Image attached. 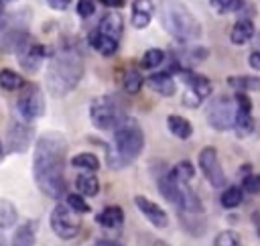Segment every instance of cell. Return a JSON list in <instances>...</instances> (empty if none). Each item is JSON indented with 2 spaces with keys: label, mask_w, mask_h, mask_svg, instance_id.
Returning <instances> with one entry per match:
<instances>
[{
  "label": "cell",
  "mask_w": 260,
  "mask_h": 246,
  "mask_svg": "<svg viewBox=\"0 0 260 246\" xmlns=\"http://www.w3.org/2000/svg\"><path fill=\"white\" fill-rule=\"evenodd\" d=\"M16 218H18V213H16L14 203L8 201V199H0V230L14 226Z\"/></svg>",
  "instance_id": "obj_29"
},
{
  "label": "cell",
  "mask_w": 260,
  "mask_h": 246,
  "mask_svg": "<svg viewBox=\"0 0 260 246\" xmlns=\"http://www.w3.org/2000/svg\"><path fill=\"white\" fill-rule=\"evenodd\" d=\"M248 63H250L252 69H258V71H260V53H258V51H256V53H250Z\"/></svg>",
  "instance_id": "obj_43"
},
{
  "label": "cell",
  "mask_w": 260,
  "mask_h": 246,
  "mask_svg": "<svg viewBox=\"0 0 260 246\" xmlns=\"http://www.w3.org/2000/svg\"><path fill=\"white\" fill-rule=\"evenodd\" d=\"M35 240H37V222L26 220L14 230L10 246H35Z\"/></svg>",
  "instance_id": "obj_20"
},
{
  "label": "cell",
  "mask_w": 260,
  "mask_h": 246,
  "mask_svg": "<svg viewBox=\"0 0 260 246\" xmlns=\"http://www.w3.org/2000/svg\"><path fill=\"white\" fill-rule=\"evenodd\" d=\"M0 246H8V244H6V238H4L2 234H0Z\"/></svg>",
  "instance_id": "obj_46"
},
{
  "label": "cell",
  "mask_w": 260,
  "mask_h": 246,
  "mask_svg": "<svg viewBox=\"0 0 260 246\" xmlns=\"http://www.w3.org/2000/svg\"><path fill=\"white\" fill-rule=\"evenodd\" d=\"M144 83H146L152 91H156L158 96H162V98H171V96H175V91H177V83H175L173 75H169L167 71L148 75Z\"/></svg>",
  "instance_id": "obj_16"
},
{
  "label": "cell",
  "mask_w": 260,
  "mask_h": 246,
  "mask_svg": "<svg viewBox=\"0 0 260 246\" xmlns=\"http://www.w3.org/2000/svg\"><path fill=\"white\" fill-rule=\"evenodd\" d=\"M199 169L201 173L205 175L207 183L211 187H223L225 185V173L219 165V159H217V150L213 146H205L199 150Z\"/></svg>",
  "instance_id": "obj_10"
},
{
  "label": "cell",
  "mask_w": 260,
  "mask_h": 246,
  "mask_svg": "<svg viewBox=\"0 0 260 246\" xmlns=\"http://www.w3.org/2000/svg\"><path fill=\"white\" fill-rule=\"evenodd\" d=\"M207 57L205 47H193L189 45H179V49H173V61H177L183 69H191L193 65L201 63Z\"/></svg>",
  "instance_id": "obj_14"
},
{
  "label": "cell",
  "mask_w": 260,
  "mask_h": 246,
  "mask_svg": "<svg viewBox=\"0 0 260 246\" xmlns=\"http://www.w3.org/2000/svg\"><path fill=\"white\" fill-rule=\"evenodd\" d=\"M65 203L75 211V213H87L89 211V203L83 199V195H79V193H69L67 197H65Z\"/></svg>",
  "instance_id": "obj_36"
},
{
  "label": "cell",
  "mask_w": 260,
  "mask_h": 246,
  "mask_svg": "<svg viewBox=\"0 0 260 246\" xmlns=\"http://www.w3.org/2000/svg\"><path fill=\"white\" fill-rule=\"evenodd\" d=\"M87 41H89L91 49H95V51L102 53L104 57H112V55H116V51H118V41L106 37V35L100 33L98 28L89 33V39H87Z\"/></svg>",
  "instance_id": "obj_21"
},
{
  "label": "cell",
  "mask_w": 260,
  "mask_h": 246,
  "mask_svg": "<svg viewBox=\"0 0 260 246\" xmlns=\"http://www.w3.org/2000/svg\"><path fill=\"white\" fill-rule=\"evenodd\" d=\"M75 10H77V14H79L81 18H89V16L95 12V4H93L91 0H79L77 6H75Z\"/></svg>",
  "instance_id": "obj_40"
},
{
  "label": "cell",
  "mask_w": 260,
  "mask_h": 246,
  "mask_svg": "<svg viewBox=\"0 0 260 246\" xmlns=\"http://www.w3.org/2000/svg\"><path fill=\"white\" fill-rule=\"evenodd\" d=\"M65 157H67V140L61 132L41 134L32 155V177L37 187L51 199H59L67 193Z\"/></svg>",
  "instance_id": "obj_1"
},
{
  "label": "cell",
  "mask_w": 260,
  "mask_h": 246,
  "mask_svg": "<svg viewBox=\"0 0 260 246\" xmlns=\"http://www.w3.org/2000/svg\"><path fill=\"white\" fill-rule=\"evenodd\" d=\"M51 230L61 238V240H71L79 234L81 230V220L79 216L67 205V203H57L51 211Z\"/></svg>",
  "instance_id": "obj_7"
},
{
  "label": "cell",
  "mask_w": 260,
  "mask_h": 246,
  "mask_svg": "<svg viewBox=\"0 0 260 246\" xmlns=\"http://www.w3.org/2000/svg\"><path fill=\"white\" fill-rule=\"evenodd\" d=\"M234 130H236V136L238 138H246L254 132V118H252V112H240L236 114V122H234Z\"/></svg>",
  "instance_id": "obj_26"
},
{
  "label": "cell",
  "mask_w": 260,
  "mask_h": 246,
  "mask_svg": "<svg viewBox=\"0 0 260 246\" xmlns=\"http://www.w3.org/2000/svg\"><path fill=\"white\" fill-rule=\"evenodd\" d=\"M95 246H122V244L112 242V240H98V242H95Z\"/></svg>",
  "instance_id": "obj_45"
},
{
  "label": "cell",
  "mask_w": 260,
  "mask_h": 246,
  "mask_svg": "<svg viewBox=\"0 0 260 246\" xmlns=\"http://www.w3.org/2000/svg\"><path fill=\"white\" fill-rule=\"evenodd\" d=\"M165 59H167V53H165L162 49H148V51L142 55L140 65H142L144 69H154V67H158Z\"/></svg>",
  "instance_id": "obj_33"
},
{
  "label": "cell",
  "mask_w": 260,
  "mask_h": 246,
  "mask_svg": "<svg viewBox=\"0 0 260 246\" xmlns=\"http://www.w3.org/2000/svg\"><path fill=\"white\" fill-rule=\"evenodd\" d=\"M158 16L162 28L181 45L195 43L203 37L201 22L181 0H160Z\"/></svg>",
  "instance_id": "obj_3"
},
{
  "label": "cell",
  "mask_w": 260,
  "mask_h": 246,
  "mask_svg": "<svg viewBox=\"0 0 260 246\" xmlns=\"http://www.w3.org/2000/svg\"><path fill=\"white\" fill-rule=\"evenodd\" d=\"M132 12H140V14L152 16L154 4H152V0H134V2H132Z\"/></svg>",
  "instance_id": "obj_38"
},
{
  "label": "cell",
  "mask_w": 260,
  "mask_h": 246,
  "mask_svg": "<svg viewBox=\"0 0 260 246\" xmlns=\"http://www.w3.org/2000/svg\"><path fill=\"white\" fill-rule=\"evenodd\" d=\"M242 199H244V191H242V187H238V185H232V187H228V189L221 193V205H223L225 209L238 207V205L242 203Z\"/></svg>",
  "instance_id": "obj_32"
},
{
  "label": "cell",
  "mask_w": 260,
  "mask_h": 246,
  "mask_svg": "<svg viewBox=\"0 0 260 246\" xmlns=\"http://www.w3.org/2000/svg\"><path fill=\"white\" fill-rule=\"evenodd\" d=\"M4 12V0H0V14Z\"/></svg>",
  "instance_id": "obj_47"
},
{
  "label": "cell",
  "mask_w": 260,
  "mask_h": 246,
  "mask_svg": "<svg viewBox=\"0 0 260 246\" xmlns=\"http://www.w3.org/2000/svg\"><path fill=\"white\" fill-rule=\"evenodd\" d=\"M142 148H144V132L132 116H126L114 128V155L108 152L110 167L122 169L124 165L132 163L142 152Z\"/></svg>",
  "instance_id": "obj_4"
},
{
  "label": "cell",
  "mask_w": 260,
  "mask_h": 246,
  "mask_svg": "<svg viewBox=\"0 0 260 246\" xmlns=\"http://www.w3.org/2000/svg\"><path fill=\"white\" fill-rule=\"evenodd\" d=\"M126 116L124 98L118 94H104L89 104L91 124L100 130H114Z\"/></svg>",
  "instance_id": "obj_5"
},
{
  "label": "cell",
  "mask_w": 260,
  "mask_h": 246,
  "mask_svg": "<svg viewBox=\"0 0 260 246\" xmlns=\"http://www.w3.org/2000/svg\"><path fill=\"white\" fill-rule=\"evenodd\" d=\"M47 4H49V8H53V10H67V6L71 4V0H47Z\"/></svg>",
  "instance_id": "obj_42"
},
{
  "label": "cell",
  "mask_w": 260,
  "mask_h": 246,
  "mask_svg": "<svg viewBox=\"0 0 260 246\" xmlns=\"http://www.w3.org/2000/svg\"><path fill=\"white\" fill-rule=\"evenodd\" d=\"M236 114H238L236 102L228 96H217L207 108V124L211 128L219 130V132L228 130V128H234Z\"/></svg>",
  "instance_id": "obj_9"
},
{
  "label": "cell",
  "mask_w": 260,
  "mask_h": 246,
  "mask_svg": "<svg viewBox=\"0 0 260 246\" xmlns=\"http://www.w3.org/2000/svg\"><path fill=\"white\" fill-rule=\"evenodd\" d=\"M98 30L104 33L106 37L118 41V39L122 37V33H124V20H122V16H120L118 12H108V14L102 16Z\"/></svg>",
  "instance_id": "obj_18"
},
{
  "label": "cell",
  "mask_w": 260,
  "mask_h": 246,
  "mask_svg": "<svg viewBox=\"0 0 260 246\" xmlns=\"http://www.w3.org/2000/svg\"><path fill=\"white\" fill-rule=\"evenodd\" d=\"M16 110L24 122H32L45 114V96L37 83H26L18 96Z\"/></svg>",
  "instance_id": "obj_8"
},
{
  "label": "cell",
  "mask_w": 260,
  "mask_h": 246,
  "mask_svg": "<svg viewBox=\"0 0 260 246\" xmlns=\"http://www.w3.org/2000/svg\"><path fill=\"white\" fill-rule=\"evenodd\" d=\"M122 85H124V91H126V94H138L140 87L144 85V77L140 75L138 69H128V71L124 73Z\"/></svg>",
  "instance_id": "obj_30"
},
{
  "label": "cell",
  "mask_w": 260,
  "mask_h": 246,
  "mask_svg": "<svg viewBox=\"0 0 260 246\" xmlns=\"http://www.w3.org/2000/svg\"><path fill=\"white\" fill-rule=\"evenodd\" d=\"M134 203H136V207L140 209V213H142L154 228H167V226H169V216H167V211H165L160 205H156L154 201H150V199H146V197H142V195H136V197H134Z\"/></svg>",
  "instance_id": "obj_13"
},
{
  "label": "cell",
  "mask_w": 260,
  "mask_h": 246,
  "mask_svg": "<svg viewBox=\"0 0 260 246\" xmlns=\"http://www.w3.org/2000/svg\"><path fill=\"white\" fill-rule=\"evenodd\" d=\"M181 77H183L185 85H187L191 91H195V94H197L201 100H205V98L211 94V81H209L205 75L195 73V69L183 71V73H181Z\"/></svg>",
  "instance_id": "obj_17"
},
{
  "label": "cell",
  "mask_w": 260,
  "mask_h": 246,
  "mask_svg": "<svg viewBox=\"0 0 260 246\" xmlns=\"http://www.w3.org/2000/svg\"><path fill=\"white\" fill-rule=\"evenodd\" d=\"M71 167L75 169H83V171H98L100 169V159L93 152H79L71 159Z\"/></svg>",
  "instance_id": "obj_28"
},
{
  "label": "cell",
  "mask_w": 260,
  "mask_h": 246,
  "mask_svg": "<svg viewBox=\"0 0 260 246\" xmlns=\"http://www.w3.org/2000/svg\"><path fill=\"white\" fill-rule=\"evenodd\" d=\"M2 155H4V146H2V142H0V159H2Z\"/></svg>",
  "instance_id": "obj_48"
},
{
  "label": "cell",
  "mask_w": 260,
  "mask_h": 246,
  "mask_svg": "<svg viewBox=\"0 0 260 246\" xmlns=\"http://www.w3.org/2000/svg\"><path fill=\"white\" fill-rule=\"evenodd\" d=\"M32 140V126L24 120H12L8 126V152H24Z\"/></svg>",
  "instance_id": "obj_12"
},
{
  "label": "cell",
  "mask_w": 260,
  "mask_h": 246,
  "mask_svg": "<svg viewBox=\"0 0 260 246\" xmlns=\"http://www.w3.org/2000/svg\"><path fill=\"white\" fill-rule=\"evenodd\" d=\"M181 185H183V183H179V181L173 177L171 171H165V173L158 175V179H156L158 193H160L169 203H173L175 207H179V201H181Z\"/></svg>",
  "instance_id": "obj_15"
},
{
  "label": "cell",
  "mask_w": 260,
  "mask_h": 246,
  "mask_svg": "<svg viewBox=\"0 0 260 246\" xmlns=\"http://www.w3.org/2000/svg\"><path fill=\"white\" fill-rule=\"evenodd\" d=\"M201 102H203V100H201L195 91H191L189 87L183 91V106H187V108H197Z\"/></svg>",
  "instance_id": "obj_41"
},
{
  "label": "cell",
  "mask_w": 260,
  "mask_h": 246,
  "mask_svg": "<svg viewBox=\"0 0 260 246\" xmlns=\"http://www.w3.org/2000/svg\"><path fill=\"white\" fill-rule=\"evenodd\" d=\"M234 102H236V108H238L240 112H252V100H250L244 91H236Z\"/></svg>",
  "instance_id": "obj_39"
},
{
  "label": "cell",
  "mask_w": 260,
  "mask_h": 246,
  "mask_svg": "<svg viewBox=\"0 0 260 246\" xmlns=\"http://www.w3.org/2000/svg\"><path fill=\"white\" fill-rule=\"evenodd\" d=\"M256 234H258V236H260V224H258V230H256Z\"/></svg>",
  "instance_id": "obj_49"
},
{
  "label": "cell",
  "mask_w": 260,
  "mask_h": 246,
  "mask_svg": "<svg viewBox=\"0 0 260 246\" xmlns=\"http://www.w3.org/2000/svg\"><path fill=\"white\" fill-rule=\"evenodd\" d=\"M213 246H242V238L234 230H223V232H219L215 236Z\"/></svg>",
  "instance_id": "obj_35"
},
{
  "label": "cell",
  "mask_w": 260,
  "mask_h": 246,
  "mask_svg": "<svg viewBox=\"0 0 260 246\" xmlns=\"http://www.w3.org/2000/svg\"><path fill=\"white\" fill-rule=\"evenodd\" d=\"M246 0H209V4L219 12V14H225V12H240L242 6H244Z\"/></svg>",
  "instance_id": "obj_34"
},
{
  "label": "cell",
  "mask_w": 260,
  "mask_h": 246,
  "mask_svg": "<svg viewBox=\"0 0 260 246\" xmlns=\"http://www.w3.org/2000/svg\"><path fill=\"white\" fill-rule=\"evenodd\" d=\"M28 41V20L24 18L22 12L10 14L4 20H0V51L18 53Z\"/></svg>",
  "instance_id": "obj_6"
},
{
  "label": "cell",
  "mask_w": 260,
  "mask_h": 246,
  "mask_svg": "<svg viewBox=\"0 0 260 246\" xmlns=\"http://www.w3.org/2000/svg\"><path fill=\"white\" fill-rule=\"evenodd\" d=\"M75 187H77L79 195L93 197V195H98V191H100V181H98V177L91 175V173H81V175L75 179Z\"/></svg>",
  "instance_id": "obj_25"
},
{
  "label": "cell",
  "mask_w": 260,
  "mask_h": 246,
  "mask_svg": "<svg viewBox=\"0 0 260 246\" xmlns=\"http://www.w3.org/2000/svg\"><path fill=\"white\" fill-rule=\"evenodd\" d=\"M252 37H254V22L248 16L238 18L230 30V41L234 45H246L248 41H252Z\"/></svg>",
  "instance_id": "obj_19"
},
{
  "label": "cell",
  "mask_w": 260,
  "mask_h": 246,
  "mask_svg": "<svg viewBox=\"0 0 260 246\" xmlns=\"http://www.w3.org/2000/svg\"><path fill=\"white\" fill-rule=\"evenodd\" d=\"M102 4L108 8H122L126 6V0H102Z\"/></svg>",
  "instance_id": "obj_44"
},
{
  "label": "cell",
  "mask_w": 260,
  "mask_h": 246,
  "mask_svg": "<svg viewBox=\"0 0 260 246\" xmlns=\"http://www.w3.org/2000/svg\"><path fill=\"white\" fill-rule=\"evenodd\" d=\"M83 77V59L77 49L63 47L51 55L49 69L45 73V83L51 96L63 98L71 94Z\"/></svg>",
  "instance_id": "obj_2"
},
{
  "label": "cell",
  "mask_w": 260,
  "mask_h": 246,
  "mask_svg": "<svg viewBox=\"0 0 260 246\" xmlns=\"http://www.w3.org/2000/svg\"><path fill=\"white\" fill-rule=\"evenodd\" d=\"M171 173H173V177H175L179 183L189 185V181L195 177V167H193L191 161H179V163L171 169Z\"/></svg>",
  "instance_id": "obj_31"
},
{
  "label": "cell",
  "mask_w": 260,
  "mask_h": 246,
  "mask_svg": "<svg viewBox=\"0 0 260 246\" xmlns=\"http://www.w3.org/2000/svg\"><path fill=\"white\" fill-rule=\"evenodd\" d=\"M16 55H18V63H20L22 69H26L28 73H37V71L41 69L43 59L49 57V55H53V53H51V49H49L47 45L30 43V41H28Z\"/></svg>",
  "instance_id": "obj_11"
},
{
  "label": "cell",
  "mask_w": 260,
  "mask_h": 246,
  "mask_svg": "<svg viewBox=\"0 0 260 246\" xmlns=\"http://www.w3.org/2000/svg\"><path fill=\"white\" fill-rule=\"evenodd\" d=\"M167 126H169V130H171V134L177 136L179 140H187V138L193 134L191 122H189L187 118H183V116H177V114H171V116L167 118Z\"/></svg>",
  "instance_id": "obj_24"
},
{
  "label": "cell",
  "mask_w": 260,
  "mask_h": 246,
  "mask_svg": "<svg viewBox=\"0 0 260 246\" xmlns=\"http://www.w3.org/2000/svg\"><path fill=\"white\" fill-rule=\"evenodd\" d=\"M95 222L104 228H120L124 224V211L118 205H108L95 216Z\"/></svg>",
  "instance_id": "obj_22"
},
{
  "label": "cell",
  "mask_w": 260,
  "mask_h": 246,
  "mask_svg": "<svg viewBox=\"0 0 260 246\" xmlns=\"http://www.w3.org/2000/svg\"><path fill=\"white\" fill-rule=\"evenodd\" d=\"M242 191L260 193V175H246L244 181H242Z\"/></svg>",
  "instance_id": "obj_37"
},
{
  "label": "cell",
  "mask_w": 260,
  "mask_h": 246,
  "mask_svg": "<svg viewBox=\"0 0 260 246\" xmlns=\"http://www.w3.org/2000/svg\"><path fill=\"white\" fill-rule=\"evenodd\" d=\"M26 83H24V77L12 69H0V87L2 89H8V91H14V89H22Z\"/></svg>",
  "instance_id": "obj_27"
},
{
  "label": "cell",
  "mask_w": 260,
  "mask_h": 246,
  "mask_svg": "<svg viewBox=\"0 0 260 246\" xmlns=\"http://www.w3.org/2000/svg\"><path fill=\"white\" fill-rule=\"evenodd\" d=\"M225 83L238 91H260V75H230Z\"/></svg>",
  "instance_id": "obj_23"
}]
</instances>
